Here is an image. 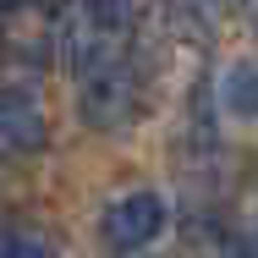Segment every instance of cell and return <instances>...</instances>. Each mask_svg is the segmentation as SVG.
Segmentation results:
<instances>
[{"mask_svg":"<svg viewBox=\"0 0 258 258\" xmlns=\"http://www.w3.org/2000/svg\"><path fill=\"white\" fill-rule=\"evenodd\" d=\"M138 17H143L138 0H77V11L66 17V55H72V66L88 72V66L132 55Z\"/></svg>","mask_w":258,"mask_h":258,"instance_id":"1","label":"cell"},{"mask_svg":"<svg viewBox=\"0 0 258 258\" xmlns=\"http://www.w3.org/2000/svg\"><path fill=\"white\" fill-rule=\"evenodd\" d=\"M77 110H83V121L99 126V132L126 126V121L143 110V77H138V60L121 55V60H104V66L77 72Z\"/></svg>","mask_w":258,"mask_h":258,"instance_id":"2","label":"cell"},{"mask_svg":"<svg viewBox=\"0 0 258 258\" xmlns=\"http://www.w3.org/2000/svg\"><path fill=\"white\" fill-rule=\"evenodd\" d=\"M159 231H165V198L154 187H138L126 198H115L99 220V236L110 253H143L149 242H159Z\"/></svg>","mask_w":258,"mask_h":258,"instance_id":"3","label":"cell"},{"mask_svg":"<svg viewBox=\"0 0 258 258\" xmlns=\"http://www.w3.org/2000/svg\"><path fill=\"white\" fill-rule=\"evenodd\" d=\"M44 143H50L44 104L28 88H0V149L6 154H39Z\"/></svg>","mask_w":258,"mask_h":258,"instance_id":"4","label":"cell"},{"mask_svg":"<svg viewBox=\"0 0 258 258\" xmlns=\"http://www.w3.org/2000/svg\"><path fill=\"white\" fill-rule=\"evenodd\" d=\"M220 110L236 121H258V60H236L220 72Z\"/></svg>","mask_w":258,"mask_h":258,"instance_id":"5","label":"cell"},{"mask_svg":"<svg viewBox=\"0 0 258 258\" xmlns=\"http://www.w3.org/2000/svg\"><path fill=\"white\" fill-rule=\"evenodd\" d=\"M0 258H55L39 231H0Z\"/></svg>","mask_w":258,"mask_h":258,"instance_id":"6","label":"cell"},{"mask_svg":"<svg viewBox=\"0 0 258 258\" xmlns=\"http://www.w3.org/2000/svg\"><path fill=\"white\" fill-rule=\"evenodd\" d=\"M247 22H253V33H258V0H247Z\"/></svg>","mask_w":258,"mask_h":258,"instance_id":"7","label":"cell"},{"mask_svg":"<svg viewBox=\"0 0 258 258\" xmlns=\"http://www.w3.org/2000/svg\"><path fill=\"white\" fill-rule=\"evenodd\" d=\"M247 258H258V231H253V242H247Z\"/></svg>","mask_w":258,"mask_h":258,"instance_id":"8","label":"cell"},{"mask_svg":"<svg viewBox=\"0 0 258 258\" xmlns=\"http://www.w3.org/2000/svg\"><path fill=\"white\" fill-rule=\"evenodd\" d=\"M6 6H33V0H6Z\"/></svg>","mask_w":258,"mask_h":258,"instance_id":"9","label":"cell"}]
</instances>
